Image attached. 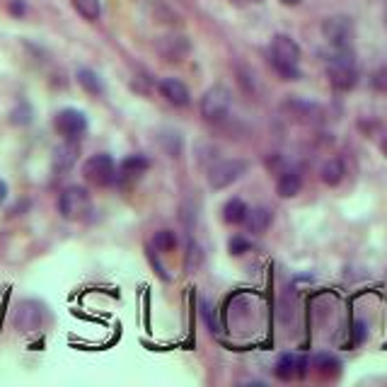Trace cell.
<instances>
[{
	"label": "cell",
	"instance_id": "6da1fadb",
	"mask_svg": "<svg viewBox=\"0 0 387 387\" xmlns=\"http://www.w3.org/2000/svg\"><path fill=\"white\" fill-rule=\"evenodd\" d=\"M271 66L284 80L301 78V46L286 34H276L271 42Z\"/></svg>",
	"mask_w": 387,
	"mask_h": 387
},
{
	"label": "cell",
	"instance_id": "7a4b0ae2",
	"mask_svg": "<svg viewBox=\"0 0 387 387\" xmlns=\"http://www.w3.org/2000/svg\"><path fill=\"white\" fill-rule=\"evenodd\" d=\"M327 78L334 90L349 92L359 83V73H356V58L349 49H337V54L327 63Z\"/></svg>",
	"mask_w": 387,
	"mask_h": 387
},
{
	"label": "cell",
	"instance_id": "3957f363",
	"mask_svg": "<svg viewBox=\"0 0 387 387\" xmlns=\"http://www.w3.org/2000/svg\"><path fill=\"white\" fill-rule=\"evenodd\" d=\"M90 211H92V198L83 186H78V184L66 186V189L61 191V196H58V213H61L66 220L78 223V220L87 218Z\"/></svg>",
	"mask_w": 387,
	"mask_h": 387
},
{
	"label": "cell",
	"instance_id": "277c9868",
	"mask_svg": "<svg viewBox=\"0 0 387 387\" xmlns=\"http://www.w3.org/2000/svg\"><path fill=\"white\" fill-rule=\"evenodd\" d=\"M232 107V95L225 85H213L203 92L201 97V116L211 124H218V121L225 119L230 114Z\"/></svg>",
	"mask_w": 387,
	"mask_h": 387
},
{
	"label": "cell",
	"instance_id": "5b68a950",
	"mask_svg": "<svg viewBox=\"0 0 387 387\" xmlns=\"http://www.w3.org/2000/svg\"><path fill=\"white\" fill-rule=\"evenodd\" d=\"M83 177L87 184L92 186H109L111 181L116 179V165L111 160V155L107 152H97V155H90L83 165Z\"/></svg>",
	"mask_w": 387,
	"mask_h": 387
},
{
	"label": "cell",
	"instance_id": "8992f818",
	"mask_svg": "<svg viewBox=\"0 0 387 387\" xmlns=\"http://www.w3.org/2000/svg\"><path fill=\"white\" fill-rule=\"evenodd\" d=\"M322 34L334 49H351L354 42V22L346 15H332L322 22Z\"/></svg>",
	"mask_w": 387,
	"mask_h": 387
},
{
	"label": "cell",
	"instance_id": "52a82bcc",
	"mask_svg": "<svg viewBox=\"0 0 387 387\" xmlns=\"http://www.w3.org/2000/svg\"><path fill=\"white\" fill-rule=\"evenodd\" d=\"M247 160H223L215 162L213 167L208 169V184L211 189H225V186L235 184V181L247 172Z\"/></svg>",
	"mask_w": 387,
	"mask_h": 387
},
{
	"label": "cell",
	"instance_id": "ba28073f",
	"mask_svg": "<svg viewBox=\"0 0 387 387\" xmlns=\"http://www.w3.org/2000/svg\"><path fill=\"white\" fill-rule=\"evenodd\" d=\"M54 126L63 138L78 140L87 131V116L80 109L68 107V109H61L54 116Z\"/></svg>",
	"mask_w": 387,
	"mask_h": 387
},
{
	"label": "cell",
	"instance_id": "9c48e42d",
	"mask_svg": "<svg viewBox=\"0 0 387 387\" xmlns=\"http://www.w3.org/2000/svg\"><path fill=\"white\" fill-rule=\"evenodd\" d=\"M13 322L20 332H37L44 322V308L37 301H22L17 305Z\"/></svg>",
	"mask_w": 387,
	"mask_h": 387
},
{
	"label": "cell",
	"instance_id": "30bf717a",
	"mask_svg": "<svg viewBox=\"0 0 387 387\" xmlns=\"http://www.w3.org/2000/svg\"><path fill=\"white\" fill-rule=\"evenodd\" d=\"M281 109H284V114H288L293 121H298V124H313V121L320 119L318 104L308 102V99H301V97H288Z\"/></svg>",
	"mask_w": 387,
	"mask_h": 387
},
{
	"label": "cell",
	"instance_id": "8fae6325",
	"mask_svg": "<svg viewBox=\"0 0 387 387\" xmlns=\"http://www.w3.org/2000/svg\"><path fill=\"white\" fill-rule=\"evenodd\" d=\"M157 51H160V56L167 58L169 63H177L189 56L191 44H189V39L181 37V34H167V37H160Z\"/></svg>",
	"mask_w": 387,
	"mask_h": 387
},
{
	"label": "cell",
	"instance_id": "7c38bea8",
	"mask_svg": "<svg viewBox=\"0 0 387 387\" xmlns=\"http://www.w3.org/2000/svg\"><path fill=\"white\" fill-rule=\"evenodd\" d=\"M160 95L167 99L169 104H174V107H189V102H191V92H189V87H186L181 80L177 78H165V80H160Z\"/></svg>",
	"mask_w": 387,
	"mask_h": 387
},
{
	"label": "cell",
	"instance_id": "4fadbf2b",
	"mask_svg": "<svg viewBox=\"0 0 387 387\" xmlns=\"http://www.w3.org/2000/svg\"><path fill=\"white\" fill-rule=\"evenodd\" d=\"M303 189V174L296 172V169H284L279 174V181H276V194L281 198H293L298 196Z\"/></svg>",
	"mask_w": 387,
	"mask_h": 387
},
{
	"label": "cell",
	"instance_id": "5bb4252c",
	"mask_svg": "<svg viewBox=\"0 0 387 387\" xmlns=\"http://www.w3.org/2000/svg\"><path fill=\"white\" fill-rule=\"evenodd\" d=\"M271 220H274L271 211L259 206V208H252L249 211L247 218H245V225H247L249 232H254V235H262V232H267L269 228H271Z\"/></svg>",
	"mask_w": 387,
	"mask_h": 387
},
{
	"label": "cell",
	"instance_id": "9a60e30c",
	"mask_svg": "<svg viewBox=\"0 0 387 387\" xmlns=\"http://www.w3.org/2000/svg\"><path fill=\"white\" fill-rule=\"evenodd\" d=\"M75 162H78V145L75 143H63L54 150V169L56 172H68Z\"/></svg>",
	"mask_w": 387,
	"mask_h": 387
},
{
	"label": "cell",
	"instance_id": "2e32d148",
	"mask_svg": "<svg viewBox=\"0 0 387 387\" xmlns=\"http://www.w3.org/2000/svg\"><path fill=\"white\" fill-rule=\"evenodd\" d=\"M344 174H346V167L339 157H330L320 169V179L325 181L327 186H339L344 181Z\"/></svg>",
	"mask_w": 387,
	"mask_h": 387
},
{
	"label": "cell",
	"instance_id": "e0dca14e",
	"mask_svg": "<svg viewBox=\"0 0 387 387\" xmlns=\"http://www.w3.org/2000/svg\"><path fill=\"white\" fill-rule=\"evenodd\" d=\"M247 213H249V206L242 198H230V201L223 206V220H225L228 225H242Z\"/></svg>",
	"mask_w": 387,
	"mask_h": 387
},
{
	"label": "cell",
	"instance_id": "ac0fdd59",
	"mask_svg": "<svg viewBox=\"0 0 387 387\" xmlns=\"http://www.w3.org/2000/svg\"><path fill=\"white\" fill-rule=\"evenodd\" d=\"M150 167V160L145 155H128L121 160V174L126 177H140Z\"/></svg>",
	"mask_w": 387,
	"mask_h": 387
},
{
	"label": "cell",
	"instance_id": "d6986e66",
	"mask_svg": "<svg viewBox=\"0 0 387 387\" xmlns=\"http://www.w3.org/2000/svg\"><path fill=\"white\" fill-rule=\"evenodd\" d=\"M274 373H276L279 380H293L296 375H301V371H298V356L284 354L276 361V368H274Z\"/></svg>",
	"mask_w": 387,
	"mask_h": 387
},
{
	"label": "cell",
	"instance_id": "ffe728a7",
	"mask_svg": "<svg viewBox=\"0 0 387 387\" xmlns=\"http://www.w3.org/2000/svg\"><path fill=\"white\" fill-rule=\"evenodd\" d=\"M313 366L318 368V373L325 375V378H334V375H339L342 363H339V359H334L332 354H318L313 359Z\"/></svg>",
	"mask_w": 387,
	"mask_h": 387
},
{
	"label": "cell",
	"instance_id": "44dd1931",
	"mask_svg": "<svg viewBox=\"0 0 387 387\" xmlns=\"http://www.w3.org/2000/svg\"><path fill=\"white\" fill-rule=\"evenodd\" d=\"M73 8L78 10L80 17H85V20H90V22L99 20V15H102L99 0H73Z\"/></svg>",
	"mask_w": 387,
	"mask_h": 387
},
{
	"label": "cell",
	"instance_id": "7402d4cb",
	"mask_svg": "<svg viewBox=\"0 0 387 387\" xmlns=\"http://www.w3.org/2000/svg\"><path fill=\"white\" fill-rule=\"evenodd\" d=\"M177 245H179V240L172 230H160V232H155V237H152V247L157 252H165V254L177 249Z\"/></svg>",
	"mask_w": 387,
	"mask_h": 387
},
{
	"label": "cell",
	"instance_id": "603a6c76",
	"mask_svg": "<svg viewBox=\"0 0 387 387\" xmlns=\"http://www.w3.org/2000/svg\"><path fill=\"white\" fill-rule=\"evenodd\" d=\"M78 83L85 92H90V95H99V92H102V83H99V78L90 68L78 70Z\"/></svg>",
	"mask_w": 387,
	"mask_h": 387
},
{
	"label": "cell",
	"instance_id": "cb8c5ba5",
	"mask_svg": "<svg viewBox=\"0 0 387 387\" xmlns=\"http://www.w3.org/2000/svg\"><path fill=\"white\" fill-rule=\"evenodd\" d=\"M371 87L375 92H383V95H387V68H378L375 73L371 75Z\"/></svg>",
	"mask_w": 387,
	"mask_h": 387
},
{
	"label": "cell",
	"instance_id": "d4e9b609",
	"mask_svg": "<svg viewBox=\"0 0 387 387\" xmlns=\"http://www.w3.org/2000/svg\"><path fill=\"white\" fill-rule=\"evenodd\" d=\"M228 247H230V254H235V257H242L245 252H249L252 249V242L247 237H242V235H235L230 240V245H228Z\"/></svg>",
	"mask_w": 387,
	"mask_h": 387
},
{
	"label": "cell",
	"instance_id": "484cf974",
	"mask_svg": "<svg viewBox=\"0 0 387 387\" xmlns=\"http://www.w3.org/2000/svg\"><path fill=\"white\" fill-rule=\"evenodd\" d=\"M196 262H201V249H198L196 245H191V247H189V262H186V267L194 269V264H196Z\"/></svg>",
	"mask_w": 387,
	"mask_h": 387
},
{
	"label": "cell",
	"instance_id": "4316f807",
	"mask_svg": "<svg viewBox=\"0 0 387 387\" xmlns=\"http://www.w3.org/2000/svg\"><path fill=\"white\" fill-rule=\"evenodd\" d=\"M354 330H356L354 342H356V344H361V342H363V337H366V325H363V322H356Z\"/></svg>",
	"mask_w": 387,
	"mask_h": 387
},
{
	"label": "cell",
	"instance_id": "83f0119b",
	"mask_svg": "<svg viewBox=\"0 0 387 387\" xmlns=\"http://www.w3.org/2000/svg\"><path fill=\"white\" fill-rule=\"evenodd\" d=\"M10 10H13L15 15H22V13H25V5H22L20 0H17V3H13V5H10Z\"/></svg>",
	"mask_w": 387,
	"mask_h": 387
},
{
	"label": "cell",
	"instance_id": "f1b7e54d",
	"mask_svg": "<svg viewBox=\"0 0 387 387\" xmlns=\"http://www.w3.org/2000/svg\"><path fill=\"white\" fill-rule=\"evenodd\" d=\"M5 198H8V184H5V181L0 179V203H3Z\"/></svg>",
	"mask_w": 387,
	"mask_h": 387
},
{
	"label": "cell",
	"instance_id": "f546056e",
	"mask_svg": "<svg viewBox=\"0 0 387 387\" xmlns=\"http://www.w3.org/2000/svg\"><path fill=\"white\" fill-rule=\"evenodd\" d=\"M281 3H284V5H288V8H293V5H301L303 0H281Z\"/></svg>",
	"mask_w": 387,
	"mask_h": 387
},
{
	"label": "cell",
	"instance_id": "4dcf8cb0",
	"mask_svg": "<svg viewBox=\"0 0 387 387\" xmlns=\"http://www.w3.org/2000/svg\"><path fill=\"white\" fill-rule=\"evenodd\" d=\"M383 152H385V155H387V138L383 140Z\"/></svg>",
	"mask_w": 387,
	"mask_h": 387
}]
</instances>
